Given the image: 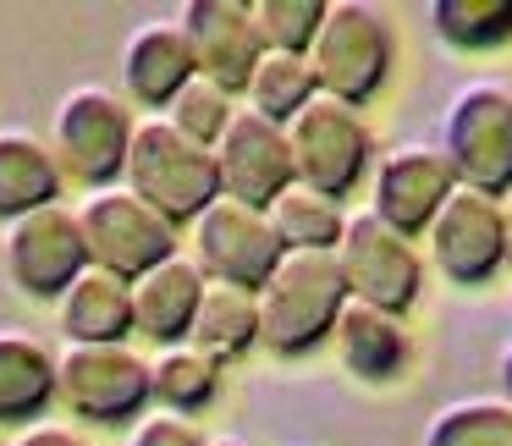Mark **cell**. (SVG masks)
<instances>
[{"label":"cell","instance_id":"obj_12","mask_svg":"<svg viewBox=\"0 0 512 446\" xmlns=\"http://www.w3.org/2000/svg\"><path fill=\"white\" fill-rule=\"evenodd\" d=\"M215 177H221V199H237L248 210H270L292 188L287 127L254 116L248 105H237L226 133L215 138Z\"/></svg>","mask_w":512,"mask_h":446},{"label":"cell","instance_id":"obj_16","mask_svg":"<svg viewBox=\"0 0 512 446\" xmlns=\"http://www.w3.org/2000/svg\"><path fill=\"white\" fill-rule=\"evenodd\" d=\"M210 281L199 276L188 254L160 259L155 270H144L138 281H127L133 292V331L149 336L155 347H182L193 331V314H199V298Z\"/></svg>","mask_w":512,"mask_h":446},{"label":"cell","instance_id":"obj_6","mask_svg":"<svg viewBox=\"0 0 512 446\" xmlns=\"http://www.w3.org/2000/svg\"><path fill=\"white\" fill-rule=\"evenodd\" d=\"M441 155L452 166L457 188H474L485 199L512 193V94L501 83H468L441 122Z\"/></svg>","mask_w":512,"mask_h":446},{"label":"cell","instance_id":"obj_8","mask_svg":"<svg viewBox=\"0 0 512 446\" xmlns=\"http://www.w3.org/2000/svg\"><path fill=\"white\" fill-rule=\"evenodd\" d=\"M83 248H89L94 270H111L122 281H138L144 270H155L160 259L177 254V226L160 221L144 199H133L127 188L89 193L78 210Z\"/></svg>","mask_w":512,"mask_h":446},{"label":"cell","instance_id":"obj_29","mask_svg":"<svg viewBox=\"0 0 512 446\" xmlns=\"http://www.w3.org/2000/svg\"><path fill=\"white\" fill-rule=\"evenodd\" d=\"M166 122L177 127V133H188L193 144H204V149H215V138L226 133V122H232L237 116V100L226 89H215L210 78H199V72H193L188 83H182V94L177 100L166 105Z\"/></svg>","mask_w":512,"mask_h":446},{"label":"cell","instance_id":"obj_20","mask_svg":"<svg viewBox=\"0 0 512 446\" xmlns=\"http://www.w3.org/2000/svg\"><path fill=\"white\" fill-rule=\"evenodd\" d=\"M56 402V353L39 336L0 325V424H39Z\"/></svg>","mask_w":512,"mask_h":446},{"label":"cell","instance_id":"obj_31","mask_svg":"<svg viewBox=\"0 0 512 446\" xmlns=\"http://www.w3.org/2000/svg\"><path fill=\"white\" fill-rule=\"evenodd\" d=\"M12 446H89V441H83L78 430H67V424H45V419H39V424H28V430H17Z\"/></svg>","mask_w":512,"mask_h":446},{"label":"cell","instance_id":"obj_3","mask_svg":"<svg viewBox=\"0 0 512 446\" xmlns=\"http://www.w3.org/2000/svg\"><path fill=\"white\" fill-rule=\"evenodd\" d=\"M391 61H397V39H391V23L380 6H364V0H336L325 6V23L314 34L309 67L314 83H320L325 100L336 105H369L391 78Z\"/></svg>","mask_w":512,"mask_h":446},{"label":"cell","instance_id":"obj_5","mask_svg":"<svg viewBox=\"0 0 512 446\" xmlns=\"http://www.w3.org/2000/svg\"><path fill=\"white\" fill-rule=\"evenodd\" d=\"M287 149H292V182L320 199H347L375 166V138L353 105H336L314 94L298 116L287 122Z\"/></svg>","mask_w":512,"mask_h":446},{"label":"cell","instance_id":"obj_7","mask_svg":"<svg viewBox=\"0 0 512 446\" xmlns=\"http://www.w3.org/2000/svg\"><path fill=\"white\" fill-rule=\"evenodd\" d=\"M336 265H342V281H347V298L353 303H369L380 314H408L419 303V287H424V259L408 237H397L386 221L375 215H347L342 226V243H336Z\"/></svg>","mask_w":512,"mask_h":446},{"label":"cell","instance_id":"obj_14","mask_svg":"<svg viewBox=\"0 0 512 446\" xmlns=\"http://www.w3.org/2000/svg\"><path fill=\"white\" fill-rule=\"evenodd\" d=\"M430 254L452 287H485L496 270H507L501 254V199H485L474 188H452V199L430 221Z\"/></svg>","mask_w":512,"mask_h":446},{"label":"cell","instance_id":"obj_23","mask_svg":"<svg viewBox=\"0 0 512 446\" xmlns=\"http://www.w3.org/2000/svg\"><path fill=\"white\" fill-rule=\"evenodd\" d=\"M221 397V364L204 358L199 347H160V358H149V402H160V413L193 419Z\"/></svg>","mask_w":512,"mask_h":446},{"label":"cell","instance_id":"obj_11","mask_svg":"<svg viewBox=\"0 0 512 446\" xmlns=\"http://www.w3.org/2000/svg\"><path fill=\"white\" fill-rule=\"evenodd\" d=\"M193 265H199L204 281L215 287H243V292H259L270 281V270L281 265L287 248L276 243L265 210H248L237 199H215L210 210L193 221Z\"/></svg>","mask_w":512,"mask_h":446},{"label":"cell","instance_id":"obj_30","mask_svg":"<svg viewBox=\"0 0 512 446\" xmlns=\"http://www.w3.org/2000/svg\"><path fill=\"white\" fill-rule=\"evenodd\" d=\"M127 446H210L199 435L193 419H177V413H149V419L133 424V441Z\"/></svg>","mask_w":512,"mask_h":446},{"label":"cell","instance_id":"obj_33","mask_svg":"<svg viewBox=\"0 0 512 446\" xmlns=\"http://www.w3.org/2000/svg\"><path fill=\"white\" fill-rule=\"evenodd\" d=\"M496 380H501V402L512 408V347L501 353V364H496Z\"/></svg>","mask_w":512,"mask_h":446},{"label":"cell","instance_id":"obj_10","mask_svg":"<svg viewBox=\"0 0 512 446\" xmlns=\"http://www.w3.org/2000/svg\"><path fill=\"white\" fill-rule=\"evenodd\" d=\"M0 265H6V276H12L17 292H28V298H39V303H56L61 292L89 270L78 210L45 204V210L12 221L6 237H0Z\"/></svg>","mask_w":512,"mask_h":446},{"label":"cell","instance_id":"obj_1","mask_svg":"<svg viewBox=\"0 0 512 446\" xmlns=\"http://www.w3.org/2000/svg\"><path fill=\"white\" fill-rule=\"evenodd\" d=\"M259 298V347L276 358H303L331 342L336 320L347 309V281L336 254H281Z\"/></svg>","mask_w":512,"mask_h":446},{"label":"cell","instance_id":"obj_32","mask_svg":"<svg viewBox=\"0 0 512 446\" xmlns=\"http://www.w3.org/2000/svg\"><path fill=\"white\" fill-rule=\"evenodd\" d=\"M501 254H507V270H512V193L501 204Z\"/></svg>","mask_w":512,"mask_h":446},{"label":"cell","instance_id":"obj_27","mask_svg":"<svg viewBox=\"0 0 512 446\" xmlns=\"http://www.w3.org/2000/svg\"><path fill=\"white\" fill-rule=\"evenodd\" d=\"M430 17L452 50H496L512 39V0H435Z\"/></svg>","mask_w":512,"mask_h":446},{"label":"cell","instance_id":"obj_18","mask_svg":"<svg viewBox=\"0 0 512 446\" xmlns=\"http://www.w3.org/2000/svg\"><path fill=\"white\" fill-rule=\"evenodd\" d=\"M56 325L67 347H111L133 336V292L111 270H83L67 292L56 298Z\"/></svg>","mask_w":512,"mask_h":446},{"label":"cell","instance_id":"obj_25","mask_svg":"<svg viewBox=\"0 0 512 446\" xmlns=\"http://www.w3.org/2000/svg\"><path fill=\"white\" fill-rule=\"evenodd\" d=\"M320 94V83H314V67L309 56H281V50H265L254 67V78H248V111L265 116V122L287 127L292 116L303 111V105Z\"/></svg>","mask_w":512,"mask_h":446},{"label":"cell","instance_id":"obj_4","mask_svg":"<svg viewBox=\"0 0 512 446\" xmlns=\"http://www.w3.org/2000/svg\"><path fill=\"white\" fill-rule=\"evenodd\" d=\"M133 111L116 89L105 83H78L67 100L56 105V166L61 177L83 182L89 193H105L122 182L127 171V144H133Z\"/></svg>","mask_w":512,"mask_h":446},{"label":"cell","instance_id":"obj_24","mask_svg":"<svg viewBox=\"0 0 512 446\" xmlns=\"http://www.w3.org/2000/svg\"><path fill=\"white\" fill-rule=\"evenodd\" d=\"M265 221H270V232H276V243L287 248V254H336L347 215H342V204H331V199H320V193L292 182V188L265 210Z\"/></svg>","mask_w":512,"mask_h":446},{"label":"cell","instance_id":"obj_19","mask_svg":"<svg viewBox=\"0 0 512 446\" xmlns=\"http://www.w3.org/2000/svg\"><path fill=\"white\" fill-rule=\"evenodd\" d=\"M331 336H336V353H342L347 375L369 380V386L397 380L402 369H408V358H413L408 325H402L397 314H380V309L353 303V298H347V309H342V320H336Z\"/></svg>","mask_w":512,"mask_h":446},{"label":"cell","instance_id":"obj_21","mask_svg":"<svg viewBox=\"0 0 512 446\" xmlns=\"http://www.w3.org/2000/svg\"><path fill=\"white\" fill-rule=\"evenodd\" d=\"M45 204H61L56 155L23 127H0V221L12 226Z\"/></svg>","mask_w":512,"mask_h":446},{"label":"cell","instance_id":"obj_9","mask_svg":"<svg viewBox=\"0 0 512 446\" xmlns=\"http://www.w3.org/2000/svg\"><path fill=\"white\" fill-rule=\"evenodd\" d=\"M56 397L89 424H127L149 408V358L127 342L111 347H61L56 353Z\"/></svg>","mask_w":512,"mask_h":446},{"label":"cell","instance_id":"obj_13","mask_svg":"<svg viewBox=\"0 0 512 446\" xmlns=\"http://www.w3.org/2000/svg\"><path fill=\"white\" fill-rule=\"evenodd\" d=\"M177 28L193 50L199 78H210L232 100L248 94V78H254L259 56H265L259 28H254V6H243V0H188L177 12Z\"/></svg>","mask_w":512,"mask_h":446},{"label":"cell","instance_id":"obj_17","mask_svg":"<svg viewBox=\"0 0 512 446\" xmlns=\"http://www.w3.org/2000/svg\"><path fill=\"white\" fill-rule=\"evenodd\" d=\"M188 78H193V50H188V39H182L177 17H149V23H138L133 34H127L122 83L138 105L166 111Z\"/></svg>","mask_w":512,"mask_h":446},{"label":"cell","instance_id":"obj_34","mask_svg":"<svg viewBox=\"0 0 512 446\" xmlns=\"http://www.w3.org/2000/svg\"><path fill=\"white\" fill-rule=\"evenodd\" d=\"M210 446H248V441H237V435H221V441H210Z\"/></svg>","mask_w":512,"mask_h":446},{"label":"cell","instance_id":"obj_26","mask_svg":"<svg viewBox=\"0 0 512 446\" xmlns=\"http://www.w3.org/2000/svg\"><path fill=\"white\" fill-rule=\"evenodd\" d=\"M424 446H512V408L501 397H468L430 419Z\"/></svg>","mask_w":512,"mask_h":446},{"label":"cell","instance_id":"obj_15","mask_svg":"<svg viewBox=\"0 0 512 446\" xmlns=\"http://www.w3.org/2000/svg\"><path fill=\"white\" fill-rule=\"evenodd\" d=\"M452 188H457V177L441 149H424V144L391 149L375 166V204H369V215L413 243V237L430 232L435 210L452 199Z\"/></svg>","mask_w":512,"mask_h":446},{"label":"cell","instance_id":"obj_2","mask_svg":"<svg viewBox=\"0 0 512 446\" xmlns=\"http://www.w3.org/2000/svg\"><path fill=\"white\" fill-rule=\"evenodd\" d=\"M127 193L144 199L160 221L171 226H193L215 199H221V177H215V149L193 144L188 133L166 122V116H149L133 127V144H127Z\"/></svg>","mask_w":512,"mask_h":446},{"label":"cell","instance_id":"obj_28","mask_svg":"<svg viewBox=\"0 0 512 446\" xmlns=\"http://www.w3.org/2000/svg\"><path fill=\"white\" fill-rule=\"evenodd\" d=\"M320 23H325V0H259L254 6L259 45L281 50V56H309Z\"/></svg>","mask_w":512,"mask_h":446},{"label":"cell","instance_id":"obj_22","mask_svg":"<svg viewBox=\"0 0 512 446\" xmlns=\"http://www.w3.org/2000/svg\"><path fill=\"white\" fill-rule=\"evenodd\" d=\"M188 347H199L215 364H232V358L254 353L259 347V298L243 287H215L210 281L199 298V314H193Z\"/></svg>","mask_w":512,"mask_h":446}]
</instances>
